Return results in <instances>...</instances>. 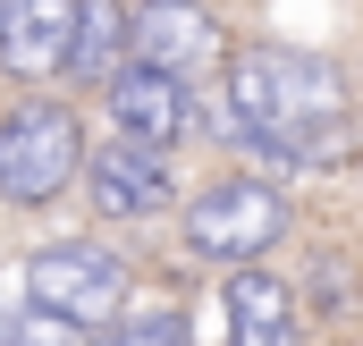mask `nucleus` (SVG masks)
Listing matches in <instances>:
<instances>
[{"mask_svg": "<svg viewBox=\"0 0 363 346\" xmlns=\"http://www.w3.org/2000/svg\"><path fill=\"white\" fill-rule=\"evenodd\" d=\"M220 85H228L237 144H254L262 161H279V169L355 161V101L330 60L287 51V43H245V51H228Z\"/></svg>", "mask_w": 363, "mask_h": 346, "instance_id": "1", "label": "nucleus"}, {"mask_svg": "<svg viewBox=\"0 0 363 346\" xmlns=\"http://www.w3.org/2000/svg\"><path fill=\"white\" fill-rule=\"evenodd\" d=\"M77 169H85V118L51 85L17 93L0 110V203L43 211V203H60L77 186Z\"/></svg>", "mask_w": 363, "mask_h": 346, "instance_id": "2", "label": "nucleus"}, {"mask_svg": "<svg viewBox=\"0 0 363 346\" xmlns=\"http://www.w3.org/2000/svg\"><path fill=\"white\" fill-rule=\"evenodd\" d=\"M17 279H26V304L60 313V321H77V330H101V321L127 313V262L110 254V245H93V237L43 245L34 262H17Z\"/></svg>", "mask_w": 363, "mask_h": 346, "instance_id": "3", "label": "nucleus"}, {"mask_svg": "<svg viewBox=\"0 0 363 346\" xmlns=\"http://www.w3.org/2000/svg\"><path fill=\"white\" fill-rule=\"evenodd\" d=\"M287 237V203L271 177H211L186 203V245L203 262H254Z\"/></svg>", "mask_w": 363, "mask_h": 346, "instance_id": "4", "label": "nucleus"}, {"mask_svg": "<svg viewBox=\"0 0 363 346\" xmlns=\"http://www.w3.org/2000/svg\"><path fill=\"white\" fill-rule=\"evenodd\" d=\"M228 26L203 0H127V60H152L186 85H211L228 68Z\"/></svg>", "mask_w": 363, "mask_h": 346, "instance_id": "5", "label": "nucleus"}, {"mask_svg": "<svg viewBox=\"0 0 363 346\" xmlns=\"http://www.w3.org/2000/svg\"><path fill=\"white\" fill-rule=\"evenodd\" d=\"M101 110H110V127L127 144H152V152H178L194 135V85L169 77V68H152V60H127L101 85Z\"/></svg>", "mask_w": 363, "mask_h": 346, "instance_id": "6", "label": "nucleus"}, {"mask_svg": "<svg viewBox=\"0 0 363 346\" xmlns=\"http://www.w3.org/2000/svg\"><path fill=\"white\" fill-rule=\"evenodd\" d=\"M85 194L101 220H152V211H169L178 203V169H169V152H152V144H127V135H110L101 152H85Z\"/></svg>", "mask_w": 363, "mask_h": 346, "instance_id": "7", "label": "nucleus"}, {"mask_svg": "<svg viewBox=\"0 0 363 346\" xmlns=\"http://www.w3.org/2000/svg\"><path fill=\"white\" fill-rule=\"evenodd\" d=\"M68 34H77V0H0V77L17 93L60 85Z\"/></svg>", "mask_w": 363, "mask_h": 346, "instance_id": "8", "label": "nucleus"}, {"mask_svg": "<svg viewBox=\"0 0 363 346\" xmlns=\"http://www.w3.org/2000/svg\"><path fill=\"white\" fill-rule=\"evenodd\" d=\"M228 346H304V321H296V287L271 279V270H228Z\"/></svg>", "mask_w": 363, "mask_h": 346, "instance_id": "9", "label": "nucleus"}, {"mask_svg": "<svg viewBox=\"0 0 363 346\" xmlns=\"http://www.w3.org/2000/svg\"><path fill=\"white\" fill-rule=\"evenodd\" d=\"M118 68H127V0H77V34H68V68H60V85L101 93Z\"/></svg>", "mask_w": 363, "mask_h": 346, "instance_id": "10", "label": "nucleus"}, {"mask_svg": "<svg viewBox=\"0 0 363 346\" xmlns=\"http://www.w3.org/2000/svg\"><path fill=\"white\" fill-rule=\"evenodd\" d=\"M93 346H186V313L178 304H161V313H118V321H101Z\"/></svg>", "mask_w": 363, "mask_h": 346, "instance_id": "11", "label": "nucleus"}, {"mask_svg": "<svg viewBox=\"0 0 363 346\" xmlns=\"http://www.w3.org/2000/svg\"><path fill=\"white\" fill-rule=\"evenodd\" d=\"M0 346H85V338H77V321H60L43 304H17V313H0Z\"/></svg>", "mask_w": 363, "mask_h": 346, "instance_id": "12", "label": "nucleus"}, {"mask_svg": "<svg viewBox=\"0 0 363 346\" xmlns=\"http://www.w3.org/2000/svg\"><path fill=\"white\" fill-rule=\"evenodd\" d=\"M321 304H347V262H321Z\"/></svg>", "mask_w": 363, "mask_h": 346, "instance_id": "13", "label": "nucleus"}]
</instances>
